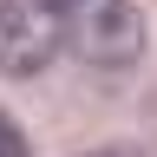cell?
Instances as JSON below:
<instances>
[{
    "label": "cell",
    "instance_id": "obj_4",
    "mask_svg": "<svg viewBox=\"0 0 157 157\" xmlns=\"http://www.w3.org/2000/svg\"><path fill=\"white\" fill-rule=\"evenodd\" d=\"M85 157H131L124 144H105V151H85Z\"/></svg>",
    "mask_w": 157,
    "mask_h": 157
},
{
    "label": "cell",
    "instance_id": "obj_3",
    "mask_svg": "<svg viewBox=\"0 0 157 157\" xmlns=\"http://www.w3.org/2000/svg\"><path fill=\"white\" fill-rule=\"evenodd\" d=\"M0 157H26V131H20L7 111H0Z\"/></svg>",
    "mask_w": 157,
    "mask_h": 157
},
{
    "label": "cell",
    "instance_id": "obj_2",
    "mask_svg": "<svg viewBox=\"0 0 157 157\" xmlns=\"http://www.w3.org/2000/svg\"><path fill=\"white\" fill-rule=\"evenodd\" d=\"M66 52V0H0V72L33 78Z\"/></svg>",
    "mask_w": 157,
    "mask_h": 157
},
{
    "label": "cell",
    "instance_id": "obj_1",
    "mask_svg": "<svg viewBox=\"0 0 157 157\" xmlns=\"http://www.w3.org/2000/svg\"><path fill=\"white\" fill-rule=\"evenodd\" d=\"M66 46L98 72H118L144 52L137 0H66Z\"/></svg>",
    "mask_w": 157,
    "mask_h": 157
}]
</instances>
